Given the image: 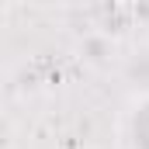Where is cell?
Segmentation results:
<instances>
[{"instance_id":"cell-2","label":"cell","mask_w":149,"mask_h":149,"mask_svg":"<svg viewBox=\"0 0 149 149\" xmlns=\"http://www.w3.org/2000/svg\"><path fill=\"white\" fill-rule=\"evenodd\" d=\"M70 149H83V146H70Z\"/></svg>"},{"instance_id":"cell-1","label":"cell","mask_w":149,"mask_h":149,"mask_svg":"<svg viewBox=\"0 0 149 149\" xmlns=\"http://www.w3.org/2000/svg\"><path fill=\"white\" fill-rule=\"evenodd\" d=\"M114 146L118 149H149V90L128 94L114 118Z\"/></svg>"}]
</instances>
